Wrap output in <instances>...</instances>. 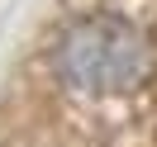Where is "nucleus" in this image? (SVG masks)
Listing matches in <instances>:
<instances>
[{"instance_id": "f257e3e1", "label": "nucleus", "mask_w": 157, "mask_h": 147, "mask_svg": "<svg viewBox=\"0 0 157 147\" xmlns=\"http://www.w3.org/2000/svg\"><path fill=\"white\" fill-rule=\"evenodd\" d=\"M52 62L81 95H124L152 71V48L124 14H86L57 38Z\"/></svg>"}]
</instances>
